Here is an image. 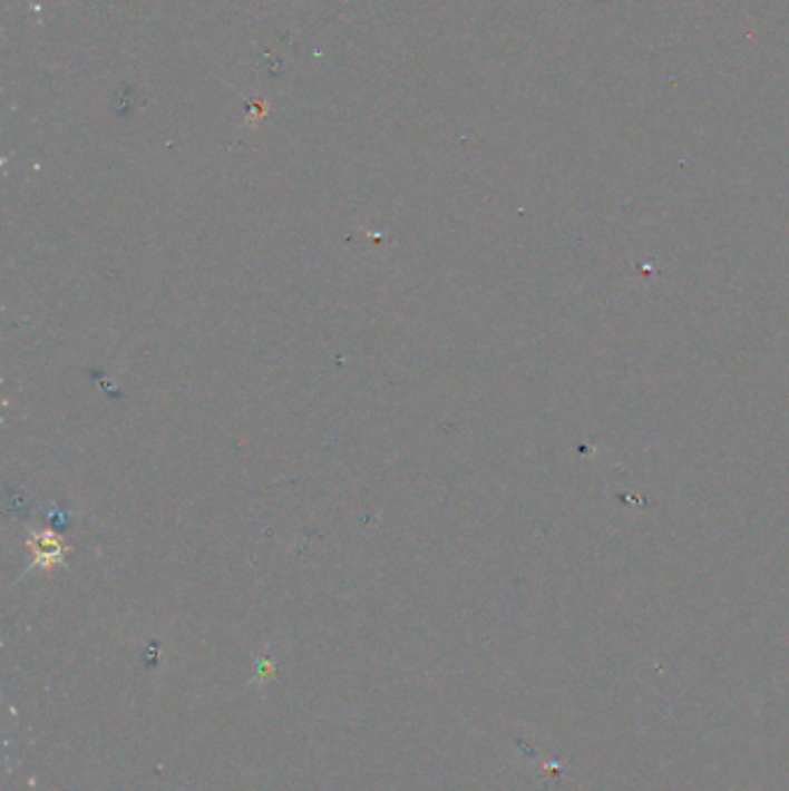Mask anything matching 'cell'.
Wrapping results in <instances>:
<instances>
[{"label":"cell","instance_id":"obj_1","mask_svg":"<svg viewBox=\"0 0 789 791\" xmlns=\"http://www.w3.org/2000/svg\"><path fill=\"white\" fill-rule=\"evenodd\" d=\"M28 549L33 551V563L38 567H56L58 563H64L66 556V544L60 541V537H56L53 533L45 530L40 535H33V539L28 541Z\"/></svg>","mask_w":789,"mask_h":791}]
</instances>
